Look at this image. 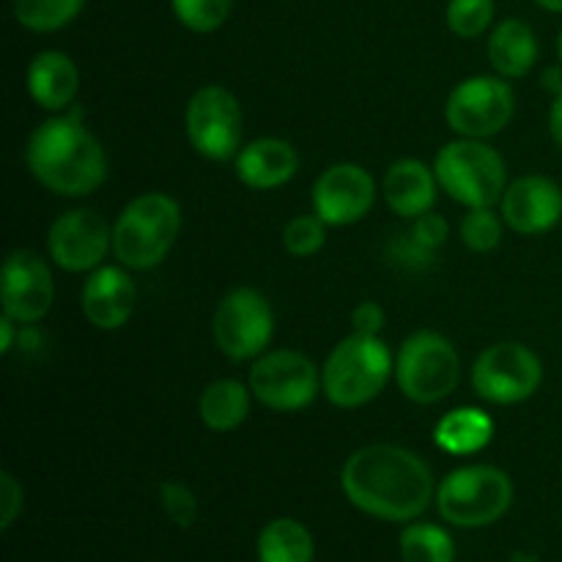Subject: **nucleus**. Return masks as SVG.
<instances>
[{
	"mask_svg": "<svg viewBox=\"0 0 562 562\" xmlns=\"http://www.w3.org/2000/svg\"><path fill=\"white\" fill-rule=\"evenodd\" d=\"M346 499L382 521H412L431 505L434 475L426 461L398 445H366L340 470Z\"/></svg>",
	"mask_w": 562,
	"mask_h": 562,
	"instance_id": "1",
	"label": "nucleus"
},
{
	"mask_svg": "<svg viewBox=\"0 0 562 562\" xmlns=\"http://www.w3.org/2000/svg\"><path fill=\"white\" fill-rule=\"evenodd\" d=\"M25 162L33 179L55 195L82 198L108 179V154L86 130L80 110H66V115L36 126L27 140Z\"/></svg>",
	"mask_w": 562,
	"mask_h": 562,
	"instance_id": "2",
	"label": "nucleus"
},
{
	"mask_svg": "<svg viewBox=\"0 0 562 562\" xmlns=\"http://www.w3.org/2000/svg\"><path fill=\"white\" fill-rule=\"evenodd\" d=\"M393 355L379 335H349L329 351L322 368V390L338 409L371 404L393 376Z\"/></svg>",
	"mask_w": 562,
	"mask_h": 562,
	"instance_id": "3",
	"label": "nucleus"
},
{
	"mask_svg": "<svg viewBox=\"0 0 562 562\" xmlns=\"http://www.w3.org/2000/svg\"><path fill=\"white\" fill-rule=\"evenodd\" d=\"M181 231V206L165 192H146L126 203L113 225V256L121 267L151 269L168 258Z\"/></svg>",
	"mask_w": 562,
	"mask_h": 562,
	"instance_id": "4",
	"label": "nucleus"
},
{
	"mask_svg": "<svg viewBox=\"0 0 562 562\" xmlns=\"http://www.w3.org/2000/svg\"><path fill=\"white\" fill-rule=\"evenodd\" d=\"M439 187L467 209H492L508 190V168L497 148L461 137L439 148L434 159Z\"/></svg>",
	"mask_w": 562,
	"mask_h": 562,
	"instance_id": "5",
	"label": "nucleus"
},
{
	"mask_svg": "<svg viewBox=\"0 0 562 562\" xmlns=\"http://www.w3.org/2000/svg\"><path fill=\"white\" fill-rule=\"evenodd\" d=\"M514 503V483L503 470L472 464L453 470L437 488V508L445 521L464 530L494 525Z\"/></svg>",
	"mask_w": 562,
	"mask_h": 562,
	"instance_id": "6",
	"label": "nucleus"
},
{
	"mask_svg": "<svg viewBox=\"0 0 562 562\" xmlns=\"http://www.w3.org/2000/svg\"><path fill=\"white\" fill-rule=\"evenodd\" d=\"M395 382L415 404H439L461 382L459 351L439 333L409 335L395 360Z\"/></svg>",
	"mask_w": 562,
	"mask_h": 562,
	"instance_id": "7",
	"label": "nucleus"
},
{
	"mask_svg": "<svg viewBox=\"0 0 562 562\" xmlns=\"http://www.w3.org/2000/svg\"><path fill=\"white\" fill-rule=\"evenodd\" d=\"M187 137L190 146L201 157L225 162L236 159L241 151V135H245V115L241 104L228 88L203 86L187 102Z\"/></svg>",
	"mask_w": 562,
	"mask_h": 562,
	"instance_id": "8",
	"label": "nucleus"
},
{
	"mask_svg": "<svg viewBox=\"0 0 562 562\" xmlns=\"http://www.w3.org/2000/svg\"><path fill=\"white\" fill-rule=\"evenodd\" d=\"M514 110V88L505 82V77L475 75L467 77L450 91L445 119L456 135L486 140V137L499 135L510 124Z\"/></svg>",
	"mask_w": 562,
	"mask_h": 562,
	"instance_id": "9",
	"label": "nucleus"
},
{
	"mask_svg": "<svg viewBox=\"0 0 562 562\" xmlns=\"http://www.w3.org/2000/svg\"><path fill=\"white\" fill-rule=\"evenodd\" d=\"M212 335L228 360H256L274 335L272 305L256 289L228 291L214 311Z\"/></svg>",
	"mask_w": 562,
	"mask_h": 562,
	"instance_id": "10",
	"label": "nucleus"
},
{
	"mask_svg": "<svg viewBox=\"0 0 562 562\" xmlns=\"http://www.w3.org/2000/svg\"><path fill=\"white\" fill-rule=\"evenodd\" d=\"M543 382V366L532 349L516 340L494 344L472 366V387L483 401L497 406L521 404Z\"/></svg>",
	"mask_w": 562,
	"mask_h": 562,
	"instance_id": "11",
	"label": "nucleus"
},
{
	"mask_svg": "<svg viewBox=\"0 0 562 562\" xmlns=\"http://www.w3.org/2000/svg\"><path fill=\"white\" fill-rule=\"evenodd\" d=\"M250 390L267 409L300 412L316 401L322 390V373L302 351H267L252 362Z\"/></svg>",
	"mask_w": 562,
	"mask_h": 562,
	"instance_id": "12",
	"label": "nucleus"
},
{
	"mask_svg": "<svg viewBox=\"0 0 562 562\" xmlns=\"http://www.w3.org/2000/svg\"><path fill=\"white\" fill-rule=\"evenodd\" d=\"M47 250L66 272H93L113 250V228L99 212L71 209L49 225Z\"/></svg>",
	"mask_w": 562,
	"mask_h": 562,
	"instance_id": "13",
	"label": "nucleus"
},
{
	"mask_svg": "<svg viewBox=\"0 0 562 562\" xmlns=\"http://www.w3.org/2000/svg\"><path fill=\"white\" fill-rule=\"evenodd\" d=\"M376 203V181L362 165L338 162L313 184V212L333 228L355 225Z\"/></svg>",
	"mask_w": 562,
	"mask_h": 562,
	"instance_id": "14",
	"label": "nucleus"
},
{
	"mask_svg": "<svg viewBox=\"0 0 562 562\" xmlns=\"http://www.w3.org/2000/svg\"><path fill=\"white\" fill-rule=\"evenodd\" d=\"M3 316L16 324H36L49 313L55 300L53 272L33 250H11L3 261Z\"/></svg>",
	"mask_w": 562,
	"mask_h": 562,
	"instance_id": "15",
	"label": "nucleus"
},
{
	"mask_svg": "<svg viewBox=\"0 0 562 562\" xmlns=\"http://www.w3.org/2000/svg\"><path fill=\"white\" fill-rule=\"evenodd\" d=\"M503 220L521 236H541L562 220V190L547 176H521L510 181L503 201Z\"/></svg>",
	"mask_w": 562,
	"mask_h": 562,
	"instance_id": "16",
	"label": "nucleus"
},
{
	"mask_svg": "<svg viewBox=\"0 0 562 562\" xmlns=\"http://www.w3.org/2000/svg\"><path fill=\"white\" fill-rule=\"evenodd\" d=\"M137 302V289L126 267H99L88 274L82 285V316L97 329H121L132 318Z\"/></svg>",
	"mask_w": 562,
	"mask_h": 562,
	"instance_id": "17",
	"label": "nucleus"
},
{
	"mask_svg": "<svg viewBox=\"0 0 562 562\" xmlns=\"http://www.w3.org/2000/svg\"><path fill=\"white\" fill-rule=\"evenodd\" d=\"M296 170H300V154L280 137H258L236 154V176L250 190H278L294 179Z\"/></svg>",
	"mask_w": 562,
	"mask_h": 562,
	"instance_id": "18",
	"label": "nucleus"
},
{
	"mask_svg": "<svg viewBox=\"0 0 562 562\" xmlns=\"http://www.w3.org/2000/svg\"><path fill=\"white\" fill-rule=\"evenodd\" d=\"M437 173L420 159H398L384 176V201L398 217L417 220L437 203Z\"/></svg>",
	"mask_w": 562,
	"mask_h": 562,
	"instance_id": "19",
	"label": "nucleus"
},
{
	"mask_svg": "<svg viewBox=\"0 0 562 562\" xmlns=\"http://www.w3.org/2000/svg\"><path fill=\"white\" fill-rule=\"evenodd\" d=\"M80 88L75 60L58 49H44L27 66V93L42 110H69Z\"/></svg>",
	"mask_w": 562,
	"mask_h": 562,
	"instance_id": "20",
	"label": "nucleus"
},
{
	"mask_svg": "<svg viewBox=\"0 0 562 562\" xmlns=\"http://www.w3.org/2000/svg\"><path fill=\"white\" fill-rule=\"evenodd\" d=\"M488 60L505 80L525 77L538 60L536 31L521 20H503L488 36Z\"/></svg>",
	"mask_w": 562,
	"mask_h": 562,
	"instance_id": "21",
	"label": "nucleus"
},
{
	"mask_svg": "<svg viewBox=\"0 0 562 562\" xmlns=\"http://www.w3.org/2000/svg\"><path fill=\"white\" fill-rule=\"evenodd\" d=\"M250 387H245L236 379H217L206 384L198 398V415L203 426L217 434H228L239 428L250 415Z\"/></svg>",
	"mask_w": 562,
	"mask_h": 562,
	"instance_id": "22",
	"label": "nucleus"
},
{
	"mask_svg": "<svg viewBox=\"0 0 562 562\" xmlns=\"http://www.w3.org/2000/svg\"><path fill=\"white\" fill-rule=\"evenodd\" d=\"M494 439V420L483 409L464 406L453 409L437 423L434 442L450 456H472Z\"/></svg>",
	"mask_w": 562,
	"mask_h": 562,
	"instance_id": "23",
	"label": "nucleus"
},
{
	"mask_svg": "<svg viewBox=\"0 0 562 562\" xmlns=\"http://www.w3.org/2000/svg\"><path fill=\"white\" fill-rule=\"evenodd\" d=\"M313 536L296 519H274L258 536V562H313Z\"/></svg>",
	"mask_w": 562,
	"mask_h": 562,
	"instance_id": "24",
	"label": "nucleus"
},
{
	"mask_svg": "<svg viewBox=\"0 0 562 562\" xmlns=\"http://www.w3.org/2000/svg\"><path fill=\"white\" fill-rule=\"evenodd\" d=\"M14 16L33 33H55L69 25L86 0H14Z\"/></svg>",
	"mask_w": 562,
	"mask_h": 562,
	"instance_id": "25",
	"label": "nucleus"
},
{
	"mask_svg": "<svg viewBox=\"0 0 562 562\" xmlns=\"http://www.w3.org/2000/svg\"><path fill=\"white\" fill-rule=\"evenodd\" d=\"M404 562H453V538L437 525H409L401 532Z\"/></svg>",
	"mask_w": 562,
	"mask_h": 562,
	"instance_id": "26",
	"label": "nucleus"
},
{
	"mask_svg": "<svg viewBox=\"0 0 562 562\" xmlns=\"http://www.w3.org/2000/svg\"><path fill=\"white\" fill-rule=\"evenodd\" d=\"M176 20L192 33H214L231 16L234 0H170Z\"/></svg>",
	"mask_w": 562,
	"mask_h": 562,
	"instance_id": "27",
	"label": "nucleus"
},
{
	"mask_svg": "<svg viewBox=\"0 0 562 562\" xmlns=\"http://www.w3.org/2000/svg\"><path fill=\"white\" fill-rule=\"evenodd\" d=\"M503 223L492 209H470L461 220V241L472 252H492L503 241Z\"/></svg>",
	"mask_w": 562,
	"mask_h": 562,
	"instance_id": "28",
	"label": "nucleus"
},
{
	"mask_svg": "<svg viewBox=\"0 0 562 562\" xmlns=\"http://www.w3.org/2000/svg\"><path fill=\"white\" fill-rule=\"evenodd\" d=\"M327 241V223L318 214H300L283 228V245L294 258H311Z\"/></svg>",
	"mask_w": 562,
	"mask_h": 562,
	"instance_id": "29",
	"label": "nucleus"
},
{
	"mask_svg": "<svg viewBox=\"0 0 562 562\" xmlns=\"http://www.w3.org/2000/svg\"><path fill=\"white\" fill-rule=\"evenodd\" d=\"M494 20V0H450L448 27L461 38H477Z\"/></svg>",
	"mask_w": 562,
	"mask_h": 562,
	"instance_id": "30",
	"label": "nucleus"
},
{
	"mask_svg": "<svg viewBox=\"0 0 562 562\" xmlns=\"http://www.w3.org/2000/svg\"><path fill=\"white\" fill-rule=\"evenodd\" d=\"M159 499H162V508L168 514V519L179 527H192L198 521V499L184 483L168 481L159 488Z\"/></svg>",
	"mask_w": 562,
	"mask_h": 562,
	"instance_id": "31",
	"label": "nucleus"
},
{
	"mask_svg": "<svg viewBox=\"0 0 562 562\" xmlns=\"http://www.w3.org/2000/svg\"><path fill=\"white\" fill-rule=\"evenodd\" d=\"M448 234H450L448 223L434 212L420 214V217L415 220V228H412L415 241L426 247V250H437V247H442L445 241H448Z\"/></svg>",
	"mask_w": 562,
	"mask_h": 562,
	"instance_id": "32",
	"label": "nucleus"
},
{
	"mask_svg": "<svg viewBox=\"0 0 562 562\" xmlns=\"http://www.w3.org/2000/svg\"><path fill=\"white\" fill-rule=\"evenodd\" d=\"M22 510V486L11 472L0 475V527L9 530Z\"/></svg>",
	"mask_w": 562,
	"mask_h": 562,
	"instance_id": "33",
	"label": "nucleus"
},
{
	"mask_svg": "<svg viewBox=\"0 0 562 562\" xmlns=\"http://www.w3.org/2000/svg\"><path fill=\"white\" fill-rule=\"evenodd\" d=\"M355 333L360 335H379L384 327V307L379 302H360L351 313Z\"/></svg>",
	"mask_w": 562,
	"mask_h": 562,
	"instance_id": "34",
	"label": "nucleus"
},
{
	"mask_svg": "<svg viewBox=\"0 0 562 562\" xmlns=\"http://www.w3.org/2000/svg\"><path fill=\"white\" fill-rule=\"evenodd\" d=\"M549 132H552V140L562 148V91L552 102V113H549Z\"/></svg>",
	"mask_w": 562,
	"mask_h": 562,
	"instance_id": "35",
	"label": "nucleus"
},
{
	"mask_svg": "<svg viewBox=\"0 0 562 562\" xmlns=\"http://www.w3.org/2000/svg\"><path fill=\"white\" fill-rule=\"evenodd\" d=\"M14 318L9 316L0 318V351H3V355H9L11 346H14Z\"/></svg>",
	"mask_w": 562,
	"mask_h": 562,
	"instance_id": "36",
	"label": "nucleus"
},
{
	"mask_svg": "<svg viewBox=\"0 0 562 562\" xmlns=\"http://www.w3.org/2000/svg\"><path fill=\"white\" fill-rule=\"evenodd\" d=\"M543 80H547V88H552L554 97L562 91V71L560 69H549L547 75H543Z\"/></svg>",
	"mask_w": 562,
	"mask_h": 562,
	"instance_id": "37",
	"label": "nucleus"
},
{
	"mask_svg": "<svg viewBox=\"0 0 562 562\" xmlns=\"http://www.w3.org/2000/svg\"><path fill=\"white\" fill-rule=\"evenodd\" d=\"M536 3L541 5V9L554 11V14H562V0H536Z\"/></svg>",
	"mask_w": 562,
	"mask_h": 562,
	"instance_id": "38",
	"label": "nucleus"
},
{
	"mask_svg": "<svg viewBox=\"0 0 562 562\" xmlns=\"http://www.w3.org/2000/svg\"><path fill=\"white\" fill-rule=\"evenodd\" d=\"M558 58H560V64H562V31H560V36H558Z\"/></svg>",
	"mask_w": 562,
	"mask_h": 562,
	"instance_id": "39",
	"label": "nucleus"
}]
</instances>
